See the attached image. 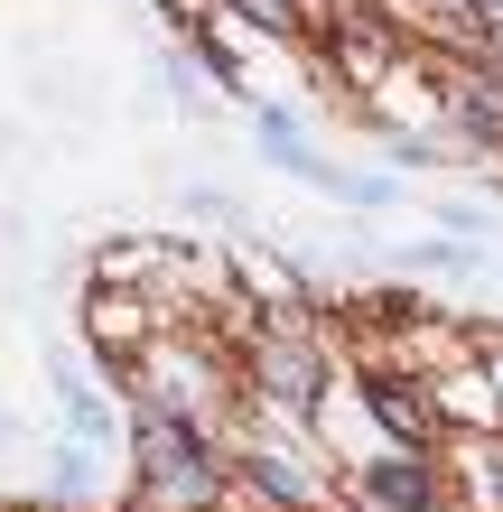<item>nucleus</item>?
<instances>
[{
    "mask_svg": "<svg viewBox=\"0 0 503 512\" xmlns=\"http://www.w3.org/2000/svg\"><path fill=\"white\" fill-rule=\"evenodd\" d=\"M122 447H131V494L122 512H224L233 503V438L159 391H122Z\"/></svg>",
    "mask_w": 503,
    "mask_h": 512,
    "instance_id": "f257e3e1",
    "label": "nucleus"
},
{
    "mask_svg": "<svg viewBox=\"0 0 503 512\" xmlns=\"http://www.w3.org/2000/svg\"><path fill=\"white\" fill-rule=\"evenodd\" d=\"M336 345L317 336L308 317H261L243 336V364H233V391H243L252 419H280L289 438H327V401H336Z\"/></svg>",
    "mask_w": 503,
    "mask_h": 512,
    "instance_id": "f03ea898",
    "label": "nucleus"
},
{
    "mask_svg": "<svg viewBox=\"0 0 503 512\" xmlns=\"http://www.w3.org/2000/svg\"><path fill=\"white\" fill-rule=\"evenodd\" d=\"M354 410L373 419L382 447H448L457 438V410L438 401V373L429 364H392V354H373V364H354Z\"/></svg>",
    "mask_w": 503,
    "mask_h": 512,
    "instance_id": "7ed1b4c3",
    "label": "nucleus"
},
{
    "mask_svg": "<svg viewBox=\"0 0 503 512\" xmlns=\"http://www.w3.org/2000/svg\"><path fill=\"white\" fill-rule=\"evenodd\" d=\"M233 503L252 512H327L336 503V475L308 457V447H280L261 429H233Z\"/></svg>",
    "mask_w": 503,
    "mask_h": 512,
    "instance_id": "20e7f679",
    "label": "nucleus"
},
{
    "mask_svg": "<svg viewBox=\"0 0 503 512\" xmlns=\"http://www.w3.org/2000/svg\"><path fill=\"white\" fill-rule=\"evenodd\" d=\"M336 494L354 512H457V475L448 447H373L364 466H345Z\"/></svg>",
    "mask_w": 503,
    "mask_h": 512,
    "instance_id": "39448f33",
    "label": "nucleus"
},
{
    "mask_svg": "<svg viewBox=\"0 0 503 512\" xmlns=\"http://www.w3.org/2000/svg\"><path fill=\"white\" fill-rule=\"evenodd\" d=\"M56 429H66V447H103L122 429V401L103 391L94 364H56Z\"/></svg>",
    "mask_w": 503,
    "mask_h": 512,
    "instance_id": "423d86ee",
    "label": "nucleus"
},
{
    "mask_svg": "<svg viewBox=\"0 0 503 512\" xmlns=\"http://www.w3.org/2000/svg\"><path fill=\"white\" fill-rule=\"evenodd\" d=\"M448 122L476 140V149H503V66H476V75L457 84V94H448Z\"/></svg>",
    "mask_w": 503,
    "mask_h": 512,
    "instance_id": "0eeeda50",
    "label": "nucleus"
},
{
    "mask_svg": "<svg viewBox=\"0 0 503 512\" xmlns=\"http://www.w3.org/2000/svg\"><path fill=\"white\" fill-rule=\"evenodd\" d=\"M252 140L271 149V159H280L289 177H317V168H327V159H317V149H308V131L289 122V112H252Z\"/></svg>",
    "mask_w": 503,
    "mask_h": 512,
    "instance_id": "6e6552de",
    "label": "nucleus"
},
{
    "mask_svg": "<svg viewBox=\"0 0 503 512\" xmlns=\"http://www.w3.org/2000/svg\"><path fill=\"white\" fill-rule=\"evenodd\" d=\"M233 19H252L261 38H289V47L308 38V19H299V0H233Z\"/></svg>",
    "mask_w": 503,
    "mask_h": 512,
    "instance_id": "1a4fd4ad",
    "label": "nucleus"
},
{
    "mask_svg": "<svg viewBox=\"0 0 503 512\" xmlns=\"http://www.w3.org/2000/svg\"><path fill=\"white\" fill-rule=\"evenodd\" d=\"M485 419H494V429H503V336H485Z\"/></svg>",
    "mask_w": 503,
    "mask_h": 512,
    "instance_id": "9d476101",
    "label": "nucleus"
},
{
    "mask_svg": "<svg viewBox=\"0 0 503 512\" xmlns=\"http://www.w3.org/2000/svg\"><path fill=\"white\" fill-rule=\"evenodd\" d=\"M438 224H448V233H485V215H476L466 196H448V205H438Z\"/></svg>",
    "mask_w": 503,
    "mask_h": 512,
    "instance_id": "9b49d317",
    "label": "nucleus"
}]
</instances>
